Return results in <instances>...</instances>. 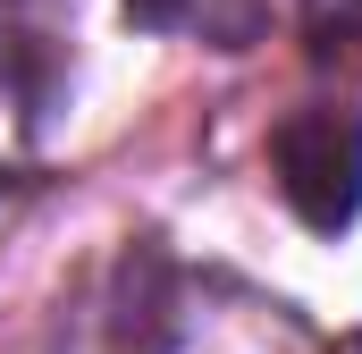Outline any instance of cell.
Returning <instances> with one entry per match:
<instances>
[{"label": "cell", "instance_id": "6da1fadb", "mask_svg": "<svg viewBox=\"0 0 362 354\" xmlns=\"http://www.w3.org/2000/svg\"><path fill=\"white\" fill-rule=\"evenodd\" d=\"M270 169L286 211L312 236H346L362 219V101H303L270 127Z\"/></svg>", "mask_w": 362, "mask_h": 354}, {"label": "cell", "instance_id": "7a4b0ae2", "mask_svg": "<svg viewBox=\"0 0 362 354\" xmlns=\"http://www.w3.org/2000/svg\"><path fill=\"white\" fill-rule=\"evenodd\" d=\"M42 101H51L42 59H25V51H0V152H8L17 135H34V127H42ZM0 194H8V161H0Z\"/></svg>", "mask_w": 362, "mask_h": 354}, {"label": "cell", "instance_id": "3957f363", "mask_svg": "<svg viewBox=\"0 0 362 354\" xmlns=\"http://www.w3.org/2000/svg\"><path fill=\"white\" fill-rule=\"evenodd\" d=\"M303 42L312 59H346L362 42V0H303Z\"/></svg>", "mask_w": 362, "mask_h": 354}, {"label": "cell", "instance_id": "277c9868", "mask_svg": "<svg viewBox=\"0 0 362 354\" xmlns=\"http://www.w3.org/2000/svg\"><path fill=\"white\" fill-rule=\"evenodd\" d=\"M127 17H135L144 34H177V25L202 17V0H127Z\"/></svg>", "mask_w": 362, "mask_h": 354}]
</instances>
